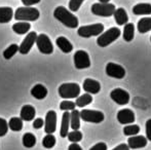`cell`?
I'll return each mask as SVG.
<instances>
[{"instance_id":"1","label":"cell","mask_w":151,"mask_h":150,"mask_svg":"<svg viewBox=\"0 0 151 150\" xmlns=\"http://www.w3.org/2000/svg\"><path fill=\"white\" fill-rule=\"evenodd\" d=\"M55 19L61 22L64 26L68 28L75 29L78 27V19L76 16H74L70 10H68L64 6H58L54 11Z\"/></svg>"},{"instance_id":"2","label":"cell","mask_w":151,"mask_h":150,"mask_svg":"<svg viewBox=\"0 0 151 150\" xmlns=\"http://www.w3.org/2000/svg\"><path fill=\"white\" fill-rule=\"evenodd\" d=\"M39 10L32 6L19 7L14 12V19L17 21H24V22H34L39 19Z\"/></svg>"},{"instance_id":"3","label":"cell","mask_w":151,"mask_h":150,"mask_svg":"<svg viewBox=\"0 0 151 150\" xmlns=\"http://www.w3.org/2000/svg\"><path fill=\"white\" fill-rule=\"evenodd\" d=\"M120 36V30L116 27H112V28L108 29L107 31L103 32L99 37L97 38V43L101 47H106L112 42H114L118 37Z\"/></svg>"},{"instance_id":"4","label":"cell","mask_w":151,"mask_h":150,"mask_svg":"<svg viewBox=\"0 0 151 150\" xmlns=\"http://www.w3.org/2000/svg\"><path fill=\"white\" fill-rule=\"evenodd\" d=\"M80 94V86L77 83H63L59 88V95L63 99H75Z\"/></svg>"},{"instance_id":"5","label":"cell","mask_w":151,"mask_h":150,"mask_svg":"<svg viewBox=\"0 0 151 150\" xmlns=\"http://www.w3.org/2000/svg\"><path fill=\"white\" fill-rule=\"evenodd\" d=\"M103 31H104V25L98 23V24L79 27L77 30V34L80 37L90 38L91 36H99V35H101L103 33Z\"/></svg>"},{"instance_id":"6","label":"cell","mask_w":151,"mask_h":150,"mask_svg":"<svg viewBox=\"0 0 151 150\" xmlns=\"http://www.w3.org/2000/svg\"><path fill=\"white\" fill-rule=\"evenodd\" d=\"M116 7L114 4L112 3H95L91 5V12L96 16L99 17H111L113 16L114 11H115Z\"/></svg>"},{"instance_id":"7","label":"cell","mask_w":151,"mask_h":150,"mask_svg":"<svg viewBox=\"0 0 151 150\" xmlns=\"http://www.w3.org/2000/svg\"><path fill=\"white\" fill-rule=\"evenodd\" d=\"M35 43H36V45H37L38 50H39L41 54L50 55L54 52V46H52V41H50V38L46 34L41 33V34L37 35Z\"/></svg>"},{"instance_id":"8","label":"cell","mask_w":151,"mask_h":150,"mask_svg":"<svg viewBox=\"0 0 151 150\" xmlns=\"http://www.w3.org/2000/svg\"><path fill=\"white\" fill-rule=\"evenodd\" d=\"M105 118L104 113L98 110H90V109H83L80 111V119L86 122H93V123H100Z\"/></svg>"},{"instance_id":"9","label":"cell","mask_w":151,"mask_h":150,"mask_svg":"<svg viewBox=\"0 0 151 150\" xmlns=\"http://www.w3.org/2000/svg\"><path fill=\"white\" fill-rule=\"evenodd\" d=\"M74 65L77 69H86L91 67L90 56L86 50H77L74 55Z\"/></svg>"},{"instance_id":"10","label":"cell","mask_w":151,"mask_h":150,"mask_svg":"<svg viewBox=\"0 0 151 150\" xmlns=\"http://www.w3.org/2000/svg\"><path fill=\"white\" fill-rule=\"evenodd\" d=\"M110 98L118 105H127L129 102V94L125 90L122 88H114L111 93H110Z\"/></svg>"},{"instance_id":"11","label":"cell","mask_w":151,"mask_h":150,"mask_svg":"<svg viewBox=\"0 0 151 150\" xmlns=\"http://www.w3.org/2000/svg\"><path fill=\"white\" fill-rule=\"evenodd\" d=\"M57 130V113L54 110L47 111L44 120V132L47 135H52Z\"/></svg>"},{"instance_id":"12","label":"cell","mask_w":151,"mask_h":150,"mask_svg":"<svg viewBox=\"0 0 151 150\" xmlns=\"http://www.w3.org/2000/svg\"><path fill=\"white\" fill-rule=\"evenodd\" d=\"M36 38H37V33L32 31V32L29 33L25 39L22 41L21 45H19V52L22 55H27L29 52L31 50L32 46L34 45L36 41Z\"/></svg>"},{"instance_id":"13","label":"cell","mask_w":151,"mask_h":150,"mask_svg":"<svg viewBox=\"0 0 151 150\" xmlns=\"http://www.w3.org/2000/svg\"><path fill=\"white\" fill-rule=\"evenodd\" d=\"M106 74L110 77L117 78V79H122L125 76V70L122 66L115 63H108L106 65Z\"/></svg>"},{"instance_id":"14","label":"cell","mask_w":151,"mask_h":150,"mask_svg":"<svg viewBox=\"0 0 151 150\" xmlns=\"http://www.w3.org/2000/svg\"><path fill=\"white\" fill-rule=\"evenodd\" d=\"M117 120L120 124H129L135 121V113L131 109H121L117 112Z\"/></svg>"},{"instance_id":"15","label":"cell","mask_w":151,"mask_h":150,"mask_svg":"<svg viewBox=\"0 0 151 150\" xmlns=\"http://www.w3.org/2000/svg\"><path fill=\"white\" fill-rule=\"evenodd\" d=\"M147 139L144 136H133L129 137V140H127V146L129 149H139V148H143L146 147L147 145Z\"/></svg>"},{"instance_id":"16","label":"cell","mask_w":151,"mask_h":150,"mask_svg":"<svg viewBox=\"0 0 151 150\" xmlns=\"http://www.w3.org/2000/svg\"><path fill=\"white\" fill-rule=\"evenodd\" d=\"M83 90L86 92V94L96 95L101 90V84L99 81L91 78H86L83 81Z\"/></svg>"},{"instance_id":"17","label":"cell","mask_w":151,"mask_h":150,"mask_svg":"<svg viewBox=\"0 0 151 150\" xmlns=\"http://www.w3.org/2000/svg\"><path fill=\"white\" fill-rule=\"evenodd\" d=\"M36 114V110L32 105H24L21 109V119L25 120V121H31V120L34 119Z\"/></svg>"},{"instance_id":"18","label":"cell","mask_w":151,"mask_h":150,"mask_svg":"<svg viewBox=\"0 0 151 150\" xmlns=\"http://www.w3.org/2000/svg\"><path fill=\"white\" fill-rule=\"evenodd\" d=\"M56 43H57V45H58V47L60 48L63 52H65V54H69V52H71L72 50H73V45H72V43L64 36H60L57 38Z\"/></svg>"},{"instance_id":"19","label":"cell","mask_w":151,"mask_h":150,"mask_svg":"<svg viewBox=\"0 0 151 150\" xmlns=\"http://www.w3.org/2000/svg\"><path fill=\"white\" fill-rule=\"evenodd\" d=\"M70 128V113L68 111H65L62 116V124L60 130V136L62 138H66L69 133Z\"/></svg>"},{"instance_id":"20","label":"cell","mask_w":151,"mask_h":150,"mask_svg":"<svg viewBox=\"0 0 151 150\" xmlns=\"http://www.w3.org/2000/svg\"><path fill=\"white\" fill-rule=\"evenodd\" d=\"M31 95L37 100H43L47 96V88L42 84H36L31 88Z\"/></svg>"},{"instance_id":"21","label":"cell","mask_w":151,"mask_h":150,"mask_svg":"<svg viewBox=\"0 0 151 150\" xmlns=\"http://www.w3.org/2000/svg\"><path fill=\"white\" fill-rule=\"evenodd\" d=\"M113 16H114V19H115V22L117 23V25H119V26L127 24V22H129L127 14V11H125L124 8H122V7L116 8Z\"/></svg>"},{"instance_id":"22","label":"cell","mask_w":151,"mask_h":150,"mask_svg":"<svg viewBox=\"0 0 151 150\" xmlns=\"http://www.w3.org/2000/svg\"><path fill=\"white\" fill-rule=\"evenodd\" d=\"M133 12L136 16H146L151 14L150 3H138L133 7Z\"/></svg>"},{"instance_id":"23","label":"cell","mask_w":151,"mask_h":150,"mask_svg":"<svg viewBox=\"0 0 151 150\" xmlns=\"http://www.w3.org/2000/svg\"><path fill=\"white\" fill-rule=\"evenodd\" d=\"M14 18V9L12 7H0V23H8Z\"/></svg>"},{"instance_id":"24","label":"cell","mask_w":151,"mask_h":150,"mask_svg":"<svg viewBox=\"0 0 151 150\" xmlns=\"http://www.w3.org/2000/svg\"><path fill=\"white\" fill-rule=\"evenodd\" d=\"M31 29V25L28 22H18L12 25V30L14 33L19 35L26 34L29 30Z\"/></svg>"},{"instance_id":"25","label":"cell","mask_w":151,"mask_h":150,"mask_svg":"<svg viewBox=\"0 0 151 150\" xmlns=\"http://www.w3.org/2000/svg\"><path fill=\"white\" fill-rule=\"evenodd\" d=\"M70 126L73 131H78L80 128V112L76 109L70 113Z\"/></svg>"},{"instance_id":"26","label":"cell","mask_w":151,"mask_h":150,"mask_svg":"<svg viewBox=\"0 0 151 150\" xmlns=\"http://www.w3.org/2000/svg\"><path fill=\"white\" fill-rule=\"evenodd\" d=\"M134 36H135V25L132 23H127L124 25V28H123V39L127 42H129L134 39Z\"/></svg>"},{"instance_id":"27","label":"cell","mask_w":151,"mask_h":150,"mask_svg":"<svg viewBox=\"0 0 151 150\" xmlns=\"http://www.w3.org/2000/svg\"><path fill=\"white\" fill-rule=\"evenodd\" d=\"M138 31L140 33H146L151 30V18H142L138 22Z\"/></svg>"},{"instance_id":"28","label":"cell","mask_w":151,"mask_h":150,"mask_svg":"<svg viewBox=\"0 0 151 150\" xmlns=\"http://www.w3.org/2000/svg\"><path fill=\"white\" fill-rule=\"evenodd\" d=\"M93 102V97L90 94H83L76 99L75 105L78 107H86Z\"/></svg>"},{"instance_id":"29","label":"cell","mask_w":151,"mask_h":150,"mask_svg":"<svg viewBox=\"0 0 151 150\" xmlns=\"http://www.w3.org/2000/svg\"><path fill=\"white\" fill-rule=\"evenodd\" d=\"M8 123V128L14 132H20L23 128V120L20 117H12L9 119Z\"/></svg>"},{"instance_id":"30","label":"cell","mask_w":151,"mask_h":150,"mask_svg":"<svg viewBox=\"0 0 151 150\" xmlns=\"http://www.w3.org/2000/svg\"><path fill=\"white\" fill-rule=\"evenodd\" d=\"M36 144V137L32 133H26L23 136V145L26 148H32Z\"/></svg>"},{"instance_id":"31","label":"cell","mask_w":151,"mask_h":150,"mask_svg":"<svg viewBox=\"0 0 151 150\" xmlns=\"http://www.w3.org/2000/svg\"><path fill=\"white\" fill-rule=\"evenodd\" d=\"M18 52H19V45H18V44H16V43L10 44L7 48H5V50H4V52H3L4 59H6V60H9V59H12Z\"/></svg>"},{"instance_id":"32","label":"cell","mask_w":151,"mask_h":150,"mask_svg":"<svg viewBox=\"0 0 151 150\" xmlns=\"http://www.w3.org/2000/svg\"><path fill=\"white\" fill-rule=\"evenodd\" d=\"M139 132H140V126L138 124H129V126H127L123 128V134L127 137L136 136Z\"/></svg>"},{"instance_id":"33","label":"cell","mask_w":151,"mask_h":150,"mask_svg":"<svg viewBox=\"0 0 151 150\" xmlns=\"http://www.w3.org/2000/svg\"><path fill=\"white\" fill-rule=\"evenodd\" d=\"M42 145H43L44 148H52L56 145V137L54 135H46L42 140Z\"/></svg>"},{"instance_id":"34","label":"cell","mask_w":151,"mask_h":150,"mask_svg":"<svg viewBox=\"0 0 151 150\" xmlns=\"http://www.w3.org/2000/svg\"><path fill=\"white\" fill-rule=\"evenodd\" d=\"M67 137L70 142L77 143L82 140V133L80 131H72L71 133H68Z\"/></svg>"},{"instance_id":"35","label":"cell","mask_w":151,"mask_h":150,"mask_svg":"<svg viewBox=\"0 0 151 150\" xmlns=\"http://www.w3.org/2000/svg\"><path fill=\"white\" fill-rule=\"evenodd\" d=\"M75 103L72 102V101H63L60 104V109L64 111H72L75 109Z\"/></svg>"},{"instance_id":"36","label":"cell","mask_w":151,"mask_h":150,"mask_svg":"<svg viewBox=\"0 0 151 150\" xmlns=\"http://www.w3.org/2000/svg\"><path fill=\"white\" fill-rule=\"evenodd\" d=\"M84 0H70L69 1V9L71 10V11H77L78 9H79V7L81 6L82 2H83Z\"/></svg>"},{"instance_id":"37","label":"cell","mask_w":151,"mask_h":150,"mask_svg":"<svg viewBox=\"0 0 151 150\" xmlns=\"http://www.w3.org/2000/svg\"><path fill=\"white\" fill-rule=\"evenodd\" d=\"M8 132V123L4 118L0 117V137H3Z\"/></svg>"},{"instance_id":"38","label":"cell","mask_w":151,"mask_h":150,"mask_svg":"<svg viewBox=\"0 0 151 150\" xmlns=\"http://www.w3.org/2000/svg\"><path fill=\"white\" fill-rule=\"evenodd\" d=\"M146 139L147 141H151V118L146 121Z\"/></svg>"},{"instance_id":"39","label":"cell","mask_w":151,"mask_h":150,"mask_svg":"<svg viewBox=\"0 0 151 150\" xmlns=\"http://www.w3.org/2000/svg\"><path fill=\"white\" fill-rule=\"evenodd\" d=\"M42 126H44V120L42 118H36L33 122V128L38 130V128H41Z\"/></svg>"},{"instance_id":"40","label":"cell","mask_w":151,"mask_h":150,"mask_svg":"<svg viewBox=\"0 0 151 150\" xmlns=\"http://www.w3.org/2000/svg\"><path fill=\"white\" fill-rule=\"evenodd\" d=\"M90 150H107V145L104 142L97 143L96 145H93Z\"/></svg>"},{"instance_id":"41","label":"cell","mask_w":151,"mask_h":150,"mask_svg":"<svg viewBox=\"0 0 151 150\" xmlns=\"http://www.w3.org/2000/svg\"><path fill=\"white\" fill-rule=\"evenodd\" d=\"M22 3L26 6H31V5H34V4H37L40 2V0H21Z\"/></svg>"},{"instance_id":"42","label":"cell","mask_w":151,"mask_h":150,"mask_svg":"<svg viewBox=\"0 0 151 150\" xmlns=\"http://www.w3.org/2000/svg\"><path fill=\"white\" fill-rule=\"evenodd\" d=\"M68 150H82V148L80 147V145L77 144V143H72V144L68 147Z\"/></svg>"},{"instance_id":"43","label":"cell","mask_w":151,"mask_h":150,"mask_svg":"<svg viewBox=\"0 0 151 150\" xmlns=\"http://www.w3.org/2000/svg\"><path fill=\"white\" fill-rule=\"evenodd\" d=\"M112 150H129V146H127V144L122 143V144L118 145V146H116L115 148H113Z\"/></svg>"},{"instance_id":"44","label":"cell","mask_w":151,"mask_h":150,"mask_svg":"<svg viewBox=\"0 0 151 150\" xmlns=\"http://www.w3.org/2000/svg\"><path fill=\"white\" fill-rule=\"evenodd\" d=\"M110 0H99L100 3H109Z\"/></svg>"},{"instance_id":"45","label":"cell","mask_w":151,"mask_h":150,"mask_svg":"<svg viewBox=\"0 0 151 150\" xmlns=\"http://www.w3.org/2000/svg\"><path fill=\"white\" fill-rule=\"evenodd\" d=\"M150 41H151V36H150Z\"/></svg>"}]
</instances>
